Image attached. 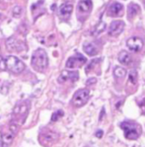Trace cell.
<instances>
[{"label": "cell", "instance_id": "6da1fadb", "mask_svg": "<svg viewBox=\"0 0 145 147\" xmlns=\"http://www.w3.org/2000/svg\"><path fill=\"white\" fill-rule=\"evenodd\" d=\"M31 64L33 68L38 72H43L48 65V57L45 50L39 48L33 53Z\"/></svg>", "mask_w": 145, "mask_h": 147}, {"label": "cell", "instance_id": "7a4b0ae2", "mask_svg": "<svg viewBox=\"0 0 145 147\" xmlns=\"http://www.w3.org/2000/svg\"><path fill=\"white\" fill-rule=\"evenodd\" d=\"M121 128L123 131L125 138L129 140H136L142 133L141 126L132 121L122 122L121 123Z\"/></svg>", "mask_w": 145, "mask_h": 147}, {"label": "cell", "instance_id": "3957f363", "mask_svg": "<svg viewBox=\"0 0 145 147\" xmlns=\"http://www.w3.org/2000/svg\"><path fill=\"white\" fill-rule=\"evenodd\" d=\"M57 139L58 135L57 133L47 129L42 131L39 136V142L45 147H50L57 142Z\"/></svg>", "mask_w": 145, "mask_h": 147}, {"label": "cell", "instance_id": "277c9868", "mask_svg": "<svg viewBox=\"0 0 145 147\" xmlns=\"http://www.w3.org/2000/svg\"><path fill=\"white\" fill-rule=\"evenodd\" d=\"M5 63L7 68L13 73H20L25 67V65L22 60L13 55L6 57Z\"/></svg>", "mask_w": 145, "mask_h": 147}, {"label": "cell", "instance_id": "5b68a950", "mask_svg": "<svg viewBox=\"0 0 145 147\" xmlns=\"http://www.w3.org/2000/svg\"><path fill=\"white\" fill-rule=\"evenodd\" d=\"M90 98V91L88 89H80L73 95L72 103L76 107L79 108L84 106Z\"/></svg>", "mask_w": 145, "mask_h": 147}, {"label": "cell", "instance_id": "8992f818", "mask_svg": "<svg viewBox=\"0 0 145 147\" xmlns=\"http://www.w3.org/2000/svg\"><path fill=\"white\" fill-rule=\"evenodd\" d=\"M9 132L1 133V147H9L12 143L13 139L17 132V126L16 124H12L9 127Z\"/></svg>", "mask_w": 145, "mask_h": 147}, {"label": "cell", "instance_id": "52a82bcc", "mask_svg": "<svg viewBox=\"0 0 145 147\" xmlns=\"http://www.w3.org/2000/svg\"><path fill=\"white\" fill-rule=\"evenodd\" d=\"M87 61V59L83 55L78 54L74 56L70 57L67 59L66 62V67L68 68H75V67H79L84 65Z\"/></svg>", "mask_w": 145, "mask_h": 147}, {"label": "cell", "instance_id": "ba28073f", "mask_svg": "<svg viewBox=\"0 0 145 147\" xmlns=\"http://www.w3.org/2000/svg\"><path fill=\"white\" fill-rule=\"evenodd\" d=\"M125 24L121 20H116L111 22L109 30V35L116 37V36L119 35L121 33L123 32L124 29Z\"/></svg>", "mask_w": 145, "mask_h": 147}, {"label": "cell", "instance_id": "9c48e42d", "mask_svg": "<svg viewBox=\"0 0 145 147\" xmlns=\"http://www.w3.org/2000/svg\"><path fill=\"white\" fill-rule=\"evenodd\" d=\"M126 45L128 48L134 52H138L143 47V40L138 37H132L128 39L126 41Z\"/></svg>", "mask_w": 145, "mask_h": 147}, {"label": "cell", "instance_id": "30bf717a", "mask_svg": "<svg viewBox=\"0 0 145 147\" xmlns=\"http://www.w3.org/2000/svg\"><path fill=\"white\" fill-rule=\"evenodd\" d=\"M78 73L77 71L70 72L67 70H63L57 78V81L59 83H63L70 79L71 81L76 82V80H78Z\"/></svg>", "mask_w": 145, "mask_h": 147}, {"label": "cell", "instance_id": "8fae6325", "mask_svg": "<svg viewBox=\"0 0 145 147\" xmlns=\"http://www.w3.org/2000/svg\"><path fill=\"white\" fill-rule=\"evenodd\" d=\"M123 9V5L119 2H114L111 4L109 9V14L111 17H117Z\"/></svg>", "mask_w": 145, "mask_h": 147}, {"label": "cell", "instance_id": "7c38bea8", "mask_svg": "<svg viewBox=\"0 0 145 147\" xmlns=\"http://www.w3.org/2000/svg\"><path fill=\"white\" fill-rule=\"evenodd\" d=\"M92 7L91 0H80L78 4V10L80 12H88Z\"/></svg>", "mask_w": 145, "mask_h": 147}, {"label": "cell", "instance_id": "4fadbf2b", "mask_svg": "<svg viewBox=\"0 0 145 147\" xmlns=\"http://www.w3.org/2000/svg\"><path fill=\"white\" fill-rule=\"evenodd\" d=\"M73 5L70 4H63L60 6L59 12L60 14L63 17H67L70 15L73 11Z\"/></svg>", "mask_w": 145, "mask_h": 147}, {"label": "cell", "instance_id": "5bb4252c", "mask_svg": "<svg viewBox=\"0 0 145 147\" xmlns=\"http://www.w3.org/2000/svg\"><path fill=\"white\" fill-rule=\"evenodd\" d=\"M83 50L87 55L90 56L96 55L98 53V50L96 47H95L94 45L90 42H85L83 46Z\"/></svg>", "mask_w": 145, "mask_h": 147}, {"label": "cell", "instance_id": "9a60e30c", "mask_svg": "<svg viewBox=\"0 0 145 147\" xmlns=\"http://www.w3.org/2000/svg\"><path fill=\"white\" fill-rule=\"evenodd\" d=\"M118 59H119V61L120 62V63H121L122 65H127L131 63L130 55L125 50H122L120 52Z\"/></svg>", "mask_w": 145, "mask_h": 147}, {"label": "cell", "instance_id": "2e32d148", "mask_svg": "<svg viewBox=\"0 0 145 147\" xmlns=\"http://www.w3.org/2000/svg\"><path fill=\"white\" fill-rule=\"evenodd\" d=\"M27 104L25 103H21L20 105H17L14 109V114L15 116H18L19 114H21L22 116H26L27 115Z\"/></svg>", "mask_w": 145, "mask_h": 147}, {"label": "cell", "instance_id": "e0dca14e", "mask_svg": "<svg viewBox=\"0 0 145 147\" xmlns=\"http://www.w3.org/2000/svg\"><path fill=\"white\" fill-rule=\"evenodd\" d=\"M139 11V7L137 4H131L128 6V17L132 19L138 14Z\"/></svg>", "mask_w": 145, "mask_h": 147}, {"label": "cell", "instance_id": "ac0fdd59", "mask_svg": "<svg viewBox=\"0 0 145 147\" xmlns=\"http://www.w3.org/2000/svg\"><path fill=\"white\" fill-rule=\"evenodd\" d=\"M113 74L117 78H123L126 74V70L121 67H116L113 70Z\"/></svg>", "mask_w": 145, "mask_h": 147}, {"label": "cell", "instance_id": "d6986e66", "mask_svg": "<svg viewBox=\"0 0 145 147\" xmlns=\"http://www.w3.org/2000/svg\"><path fill=\"white\" fill-rule=\"evenodd\" d=\"M105 27H106V24L103 22H100V23L98 24V25L95 27V30L93 32V34L94 35H97V34H100L101 32H103L105 30Z\"/></svg>", "mask_w": 145, "mask_h": 147}, {"label": "cell", "instance_id": "ffe728a7", "mask_svg": "<svg viewBox=\"0 0 145 147\" xmlns=\"http://www.w3.org/2000/svg\"><path fill=\"white\" fill-rule=\"evenodd\" d=\"M63 115H64V113H63V111L58 110L57 111L55 112V113L53 114V116H52V118H51L52 121H57L60 117L63 116Z\"/></svg>", "mask_w": 145, "mask_h": 147}, {"label": "cell", "instance_id": "44dd1931", "mask_svg": "<svg viewBox=\"0 0 145 147\" xmlns=\"http://www.w3.org/2000/svg\"><path fill=\"white\" fill-rule=\"evenodd\" d=\"M129 80L131 81V83H132L133 84H135L136 83V72L134 70H132L131 71L130 74H129Z\"/></svg>", "mask_w": 145, "mask_h": 147}, {"label": "cell", "instance_id": "7402d4cb", "mask_svg": "<svg viewBox=\"0 0 145 147\" xmlns=\"http://www.w3.org/2000/svg\"><path fill=\"white\" fill-rule=\"evenodd\" d=\"M98 60H99V59H95V60H93L91 61V63H90V64L88 65V67H86V73H87L88 72V70H91V69H93V67H94L95 66V64H96V63H98L97 61H98Z\"/></svg>", "mask_w": 145, "mask_h": 147}, {"label": "cell", "instance_id": "603a6c76", "mask_svg": "<svg viewBox=\"0 0 145 147\" xmlns=\"http://www.w3.org/2000/svg\"><path fill=\"white\" fill-rule=\"evenodd\" d=\"M22 12V8L20 7H14V9H13V14H14V17H18L19 16H20Z\"/></svg>", "mask_w": 145, "mask_h": 147}, {"label": "cell", "instance_id": "cb8c5ba5", "mask_svg": "<svg viewBox=\"0 0 145 147\" xmlns=\"http://www.w3.org/2000/svg\"><path fill=\"white\" fill-rule=\"evenodd\" d=\"M96 83V79L94 78H93L88 79V80H87V82H86V85H93Z\"/></svg>", "mask_w": 145, "mask_h": 147}, {"label": "cell", "instance_id": "d4e9b609", "mask_svg": "<svg viewBox=\"0 0 145 147\" xmlns=\"http://www.w3.org/2000/svg\"><path fill=\"white\" fill-rule=\"evenodd\" d=\"M96 136H97L98 138H101L102 136H103V131L101 130H98L96 133Z\"/></svg>", "mask_w": 145, "mask_h": 147}]
</instances>
